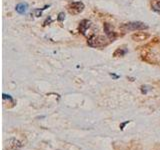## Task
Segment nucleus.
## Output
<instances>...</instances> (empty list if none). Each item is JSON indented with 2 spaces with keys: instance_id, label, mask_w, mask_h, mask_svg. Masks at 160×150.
<instances>
[{
  "instance_id": "f257e3e1",
  "label": "nucleus",
  "mask_w": 160,
  "mask_h": 150,
  "mask_svg": "<svg viewBox=\"0 0 160 150\" xmlns=\"http://www.w3.org/2000/svg\"><path fill=\"white\" fill-rule=\"evenodd\" d=\"M111 42L107 36L104 37L101 36V35H92L90 36L87 40V44L89 45L90 47L93 48H101V47H105Z\"/></svg>"
},
{
  "instance_id": "0eeeda50",
  "label": "nucleus",
  "mask_w": 160,
  "mask_h": 150,
  "mask_svg": "<svg viewBox=\"0 0 160 150\" xmlns=\"http://www.w3.org/2000/svg\"><path fill=\"white\" fill-rule=\"evenodd\" d=\"M148 37L147 34H144L143 32H138L136 34L132 35V38L135 40V41H142V40L146 39Z\"/></svg>"
},
{
  "instance_id": "9b49d317",
  "label": "nucleus",
  "mask_w": 160,
  "mask_h": 150,
  "mask_svg": "<svg viewBox=\"0 0 160 150\" xmlns=\"http://www.w3.org/2000/svg\"><path fill=\"white\" fill-rule=\"evenodd\" d=\"M34 12L36 13V16H41V13H42V11H41V10H38V9H36V10H35Z\"/></svg>"
},
{
  "instance_id": "7ed1b4c3",
  "label": "nucleus",
  "mask_w": 160,
  "mask_h": 150,
  "mask_svg": "<svg viewBox=\"0 0 160 150\" xmlns=\"http://www.w3.org/2000/svg\"><path fill=\"white\" fill-rule=\"evenodd\" d=\"M68 12L72 15H77L79 13H81L83 10H84V4L80 1L77 2H72L68 5Z\"/></svg>"
},
{
  "instance_id": "20e7f679",
  "label": "nucleus",
  "mask_w": 160,
  "mask_h": 150,
  "mask_svg": "<svg viewBox=\"0 0 160 150\" xmlns=\"http://www.w3.org/2000/svg\"><path fill=\"white\" fill-rule=\"evenodd\" d=\"M90 27H91V22L87 19H84L79 23V27H78L79 32L82 35H84V36H87V31L89 30Z\"/></svg>"
},
{
  "instance_id": "423d86ee",
  "label": "nucleus",
  "mask_w": 160,
  "mask_h": 150,
  "mask_svg": "<svg viewBox=\"0 0 160 150\" xmlns=\"http://www.w3.org/2000/svg\"><path fill=\"white\" fill-rule=\"evenodd\" d=\"M16 11L19 13V14H24V13H26L27 12V10H28V5L27 3H19L16 5Z\"/></svg>"
},
{
  "instance_id": "6e6552de",
  "label": "nucleus",
  "mask_w": 160,
  "mask_h": 150,
  "mask_svg": "<svg viewBox=\"0 0 160 150\" xmlns=\"http://www.w3.org/2000/svg\"><path fill=\"white\" fill-rule=\"evenodd\" d=\"M127 53V50L126 49H123V48H118L115 50V52L113 53V56L114 57H122L124 56L125 54Z\"/></svg>"
},
{
  "instance_id": "1a4fd4ad",
  "label": "nucleus",
  "mask_w": 160,
  "mask_h": 150,
  "mask_svg": "<svg viewBox=\"0 0 160 150\" xmlns=\"http://www.w3.org/2000/svg\"><path fill=\"white\" fill-rule=\"evenodd\" d=\"M151 7H152L153 11L160 14V0H154V2L152 3Z\"/></svg>"
},
{
  "instance_id": "9d476101",
  "label": "nucleus",
  "mask_w": 160,
  "mask_h": 150,
  "mask_svg": "<svg viewBox=\"0 0 160 150\" xmlns=\"http://www.w3.org/2000/svg\"><path fill=\"white\" fill-rule=\"evenodd\" d=\"M65 19V14L63 13V12H60L59 14H58V17H57V20L58 21H63V20Z\"/></svg>"
},
{
  "instance_id": "f03ea898",
  "label": "nucleus",
  "mask_w": 160,
  "mask_h": 150,
  "mask_svg": "<svg viewBox=\"0 0 160 150\" xmlns=\"http://www.w3.org/2000/svg\"><path fill=\"white\" fill-rule=\"evenodd\" d=\"M123 31H136V30H144L147 29L148 26L145 25L142 22H128V23H123L120 26Z\"/></svg>"
},
{
  "instance_id": "39448f33",
  "label": "nucleus",
  "mask_w": 160,
  "mask_h": 150,
  "mask_svg": "<svg viewBox=\"0 0 160 150\" xmlns=\"http://www.w3.org/2000/svg\"><path fill=\"white\" fill-rule=\"evenodd\" d=\"M103 29H104L105 35H106V36H107L110 40H111V41H113V40L115 39V37H116V33L114 32L112 25H111V24H109V23H104Z\"/></svg>"
}]
</instances>
